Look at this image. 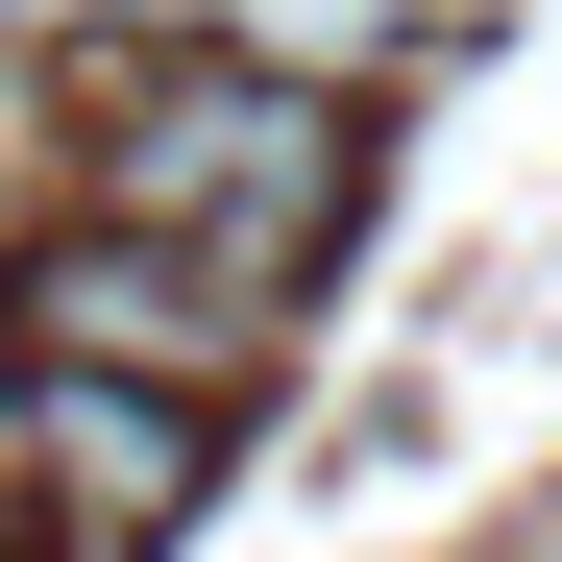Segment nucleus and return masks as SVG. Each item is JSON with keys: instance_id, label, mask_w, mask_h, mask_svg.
I'll return each instance as SVG.
<instances>
[{"instance_id": "obj_1", "label": "nucleus", "mask_w": 562, "mask_h": 562, "mask_svg": "<svg viewBox=\"0 0 562 562\" xmlns=\"http://www.w3.org/2000/svg\"><path fill=\"white\" fill-rule=\"evenodd\" d=\"M342 196H367V123H342V99H294L269 49H196V74H147V99L99 123V221H123V245L245 269V294H294V269L342 245Z\"/></svg>"}, {"instance_id": "obj_2", "label": "nucleus", "mask_w": 562, "mask_h": 562, "mask_svg": "<svg viewBox=\"0 0 562 562\" xmlns=\"http://www.w3.org/2000/svg\"><path fill=\"white\" fill-rule=\"evenodd\" d=\"M25 367H99V392H171V416H221L245 367H269V294L196 245H123V221H74L25 269Z\"/></svg>"}, {"instance_id": "obj_3", "label": "nucleus", "mask_w": 562, "mask_h": 562, "mask_svg": "<svg viewBox=\"0 0 562 562\" xmlns=\"http://www.w3.org/2000/svg\"><path fill=\"white\" fill-rule=\"evenodd\" d=\"M25 490L99 562H147L171 514H196V416H171V392H99V367H25Z\"/></svg>"}]
</instances>
